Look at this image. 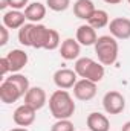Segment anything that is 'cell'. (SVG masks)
Instances as JSON below:
<instances>
[{
    "mask_svg": "<svg viewBox=\"0 0 130 131\" xmlns=\"http://www.w3.org/2000/svg\"><path fill=\"white\" fill-rule=\"evenodd\" d=\"M49 110L51 114L60 121V119H70L75 113V102L67 90H55L49 98Z\"/></svg>",
    "mask_w": 130,
    "mask_h": 131,
    "instance_id": "6da1fadb",
    "label": "cell"
},
{
    "mask_svg": "<svg viewBox=\"0 0 130 131\" xmlns=\"http://www.w3.org/2000/svg\"><path fill=\"white\" fill-rule=\"evenodd\" d=\"M94 47H95V53L98 57V61L103 66H112L118 60L119 46H118L116 38H113L112 35H101V37H98Z\"/></svg>",
    "mask_w": 130,
    "mask_h": 131,
    "instance_id": "7a4b0ae2",
    "label": "cell"
},
{
    "mask_svg": "<svg viewBox=\"0 0 130 131\" xmlns=\"http://www.w3.org/2000/svg\"><path fill=\"white\" fill-rule=\"evenodd\" d=\"M73 70L77 72V75L83 79H89L92 82H99L104 78V66L99 61H95L92 58H78L75 61Z\"/></svg>",
    "mask_w": 130,
    "mask_h": 131,
    "instance_id": "3957f363",
    "label": "cell"
},
{
    "mask_svg": "<svg viewBox=\"0 0 130 131\" xmlns=\"http://www.w3.org/2000/svg\"><path fill=\"white\" fill-rule=\"evenodd\" d=\"M103 107L107 114H119L126 108V98L119 92L110 90L103 98Z\"/></svg>",
    "mask_w": 130,
    "mask_h": 131,
    "instance_id": "277c9868",
    "label": "cell"
},
{
    "mask_svg": "<svg viewBox=\"0 0 130 131\" xmlns=\"http://www.w3.org/2000/svg\"><path fill=\"white\" fill-rule=\"evenodd\" d=\"M97 95V82H92L89 79H78L73 85V96L78 101H90Z\"/></svg>",
    "mask_w": 130,
    "mask_h": 131,
    "instance_id": "5b68a950",
    "label": "cell"
},
{
    "mask_svg": "<svg viewBox=\"0 0 130 131\" xmlns=\"http://www.w3.org/2000/svg\"><path fill=\"white\" fill-rule=\"evenodd\" d=\"M78 81V75L75 70H70V69H58L55 73H54V84L61 89V90H69V89H73V85L77 84Z\"/></svg>",
    "mask_w": 130,
    "mask_h": 131,
    "instance_id": "8992f818",
    "label": "cell"
},
{
    "mask_svg": "<svg viewBox=\"0 0 130 131\" xmlns=\"http://www.w3.org/2000/svg\"><path fill=\"white\" fill-rule=\"evenodd\" d=\"M110 35L116 40H129L130 38V18L116 17L109 23Z\"/></svg>",
    "mask_w": 130,
    "mask_h": 131,
    "instance_id": "52a82bcc",
    "label": "cell"
},
{
    "mask_svg": "<svg viewBox=\"0 0 130 131\" xmlns=\"http://www.w3.org/2000/svg\"><path fill=\"white\" fill-rule=\"evenodd\" d=\"M35 113H37V110H34L32 107L23 104V105L17 107L15 111L12 113V121L15 122V125L26 128V127H29V125L34 124V121H35Z\"/></svg>",
    "mask_w": 130,
    "mask_h": 131,
    "instance_id": "ba28073f",
    "label": "cell"
},
{
    "mask_svg": "<svg viewBox=\"0 0 130 131\" xmlns=\"http://www.w3.org/2000/svg\"><path fill=\"white\" fill-rule=\"evenodd\" d=\"M20 98H23V93L18 90V87L5 78V81L0 85V101L3 104H14Z\"/></svg>",
    "mask_w": 130,
    "mask_h": 131,
    "instance_id": "9c48e42d",
    "label": "cell"
},
{
    "mask_svg": "<svg viewBox=\"0 0 130 131\" xmlns=\"http://www.w3.org/2000/svg\"><path fill=\"white\" fill-rule=\"evenodd\" d=\"M48 102L46 92L41 87H31L25 95V104L32 107L34 110H41Z\"/></svg>",
    "mask_w": 130,
    "mask_h": 131,
    "instance_id": "30bf717a",
    "label": "cell"
},
{
    "mask_svg": "<svg viewBox=\"0 0 130 131\" xmlns=\"http://www.w3.org/2000/svg\"><path fill=\"white\" fill-rule=\"evenodd\" d=\"M6 60L11 67V73H18L25 66L28 64V53L22 49H12L6 53Z\"/></svg>",
    "mask_w": 130,
    "mask_h": 131,
    "instance_id": "8fae6325",
    "label": "cell"
},
{
    "mask_svg": "<svg viewBox=\"0 0 130 131\" xmlns=\"http://www.w3.org/2000/svg\"><path fill=\"white\" fill-rule=\"evenodd\" d=\"M81 52V44L73 40V38H66L60 46V55L66 61H72V60H78Z\"/></svg>",
    "mask_w": 130,
    "mask_h": 131,
    "instance_id": "7c38bea8",
    "label": "cell"
},
{
    "mask_svg": "<svg viewBox=\"0 0 130 131\" xmlns=\"http://www.w3.org/2000/svg\"><path fill=\"white\" fill-rule=\"evenodd\" d=\"M81 46H95L98 40L97 29H94L90 25H81L77 29V38H75Z\"/></svg>",
    "mask_w": 130,
    "mask_h": 131,
    "instance_id": "4fadbf2b",
    "label": "cell"
},
{
    "mask_svg": "<svg viewBox=\"0 0 130 131\" xmlns=\"http://www.w3.org/2000/svg\"><path fill=\"white\" fill-rule=\"evenodd\" d=\"M51 29L46 28L44 25L35 23L32 31V47L34 49H46V44L49 41Z\"/></svg>",
    "mask_w": 130,
    "mask_h": 131,
    "instance_id": "5bb4252c",
    "label": "cell"
},
{
    "mask_svg": "<svg viewBox=\"0 0 130 131\" xmlns=\"http://www.w3.org/2000/svg\"><path fill=\"white\" fill-rule=\"evenodd\" d=\"M25 21H26V17H25V12L22 11L11 9L3 14V25L8 29H20L23 25H26Z\"/></svg>",
    "mask_w": 130,
    "mask_h": 131,
    "instance_id": "9a60e30c",
    "label": "cell"
},
{
    "mask_svg": "<svg viewBox=\"0 0 130 131\" xmlns=\"http://www.w3.org/2000/svg\"><path fill=\"white\" fill-rule=\"evenodd\" d=\"M95 11H97V8H95L92 0H77L73 3V14L80 20H86L87 21Z\"/></svg>",
    "mask_w": 130,
    "mask_h": 131,
    "instance_id": "2e32d148",
    "label": "cell"
},
{
    "mask_svg": "<svg viewBox=\"0 0 130 131\" xmlns=\"http://www.w3.org/2000/svg\"><path fill=\"white\" fill-rule=\"evenodd\" d=\"M87 128L90 131H109L110 130V122L106 114L101 113H90L86 119Z\"/></svg>",
    "mask_w": 130,
    "mask_h": 131,
    "instance_id": "e0dca14e",
    "label": "cell"
},
{
    "mask_svg": "<svg viewBox=\"0 0 130 131\" xmlns=\"http://www.w3.org/2000/svg\"><path fill=\"white\" fill-rule=\"evenodd\" d=\"M25 17L29 23H38L46 17V5L40 3V2H34L29 3L25 9Z\"/></svg>",
    "mask_w": 130,
    "mask_h": 131,
    "instance_id": "ac0fdd59",
    "label": "cell"
},
{
    "mask_svg": "<svg viewBox=\"0 0 130 131\" xmlns=\"http://www.w3.org/2000/svg\"><path fill=\"white\" fill-rule=\"evenodd\" d=\"M109 14L104 11V9H97L92 17L87 20V25H90L94 29H101V28H106L109 26Z\"/></svg>",
    "mask_w": 130,
    "mask_h": 131,
    "instance_id": "d6986e66",
    "label": "cell"
},
{
    "mask_svg": "<svg viewBox=\"0 0 130 131\" xmlns=\"http://www.w3.org/2000/svg\"><path fill=\"white\" fill-rule=\"evenodd\" d=\"M35 23H26L18 29V43L26 47H32V31Z\"/></svg>",
    "mask_w": 130,
    "mask_h": 131,
    "instance_id": "ffe728a7",
    "label": "cell"
},
{
    "mask_svg": "<svg viewBox=\"0 0 130 131\" xmlns=\"http://www.w3.org/2000/svg\"><path fill=\"white\" fill-rule=\"evenodd\" d=\"M6 79H9L11 82H14L17 87H18V90L23 93V98H25V95L28 93V90L31 89V85H29V79L25 76V75H22V73H12L9 78H6Z\"/></svg>",
    "mask_w": 130,
    "mask_h": 131,
    "instance_id": "44dd1931",
    "label": "cell"
},
{
    "mask_svg": "<svg viewBox=\"0 0 130 131\" xmlns=\"http://www.w3.org/2000/svg\"><path fill=\"white\" fill-rule=\"evenodd\" d=\"M46 6L54 12H63L70 6V0H46Z\"/></svg>",
    "mask_w": 130,
    "mask_h": 131,
    "instance_id": "7402d4cb",
    "label": "cell"
},
{
    "mask_svg": "<svg viewBox=\"0 0 130 131\" xmlns=\"http://www.w3.org/2000/svg\"><path fill=\"white\" fill-rule=\"evenodd\" d=\"M51 131H75V127L69 119H60L51 127Z\"/></svg>",
    "mask_w": 130,
    "mask_h": 131,
    "instance_id": "603a6c76",
    "label": "cell"
},
{
    "mask_svg": "<svg viewBox=\"0 0 130 131\" xmlns=\"http://www.w3.org/2000/svg\"><path fill=\"white\" fill-rule=\"evenodd\" d=\"M60 46V34L55 29H51V35H49V41L46 44V50H55Z\"/></svg>",
    "mask_w": 130,
    "mask_h": 131,
    "instance_id": "cb8c5ba5",
    "label": "cell"
},
{
    "mask_svg": "<svg viewBox=\"0 0 130 131\" xmlns=\"http://www.w3.org/2000/svg\"><path fill=\"white\" fill-rule=\"evenodd\" d=\"M11 9H17V11H22V9H26V6L29 5V0H8Z\"/></svg>",
    "mask_w": 130,
    "mask_h": 131,
    "instance_id": "d4e9b609",
    "label": "cell"
},
{
    "mask_svg": "<svg viewBox=\"0 0 130 131\" xmlns=\"http://www.w3.org/2000/svg\"><path fill=\"white\" fill-rule=\"evenodd\" d=\"M8 40H9V32H8V28L5 25L0 26V46H6L8 44Z\"/></svg>",
    "mask_w": 130,
    "mask_h": 131,
    "instance_id": "484cf974",
    "label": "cell"
},
{
    "mask_svg": "<svg viewBox=\"0 0 130 131\" xmlns=\"http://www.w3.org/2000/svg\"><path fill=\"white\" fill-rule=\"evenodd\" d=\"M9 72H11V67H9V63H8V60H6V57L0 58V75L5 76V75L9 73Z\"/></svg>",
    "mask_w": 130,
    "mask_h": 131,
    "instance_id": "4316f807",
    "label": "cell"
},
{
    "mask_svg": "<svg viewBox=\"0 0 130 131\" xmlns=\"http://www.w3.org/2000/svg\"><path fill=\"white\" fill-rule=\"evenodd\" d=\"M8 6H9L8 0H0V9H6Z\"/></svg>",
    "mask_w": 130,
    "mask_h": 131,
    "instance_id": "83f0119b",
    "label": "cell"
},
{
    "mask_svg": "<svg viewBox=\"0 0 130 131\" xmlns=\"http://www.w3.org/2000/svg\"><path fill=\"white\" fill-rule=\"evenodd\" d=\"M103 2H106L107 5H118V3H121L123 0H103Z\"/></svg>",
    "mask_w": 130,
    "mask_h": 131,
    "instance_id": "f1b7e54d",
    "label": "cell"
},
{
    "mask_svg": "<svg viewBox=\"0 0 130 131\" xmlns=\"http://www.w3.org/2000/svg\"><path fill=\"white\" fill-rule=\"evenodd\" d=\"M121 131H130V121H129V122H126V124L123 125Z\"/></svg>",
    "mask_w": 130,
    "mask_h": 131,
    "instance_id": "f546056e",
    "label": "cell"
},
{
    "mask_svg": "<svg viewBox=\"0 0 130 131\" xmlns=\"http://www.w3.org/2000/svg\"><path fill=\"white\" fill-rule=\"evenodd\" d=\"M9 131H29L28 128H25V127H17V128H12V130Z\"/></svg>",
    "mask_w": 130,
    "mask_h": 131,
    "instance_id": "4dcf8cb0",
    "label": "cell"
},
{
    "mask_svg": "<svg viewBox=\"0 0 130 131\" xmlns=\"http://www.w3.org/2000/svg\"><path fill=\"white\" fill-rule=\"evenodd\" d=\"M127 2H129V5H130V0H127Z\"/></svg>",
    "mask_w": 130,
    "mask_h": 131,
    "instance_id": "1f68e13d",
    "label": "cell"
}]
</instances>
